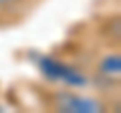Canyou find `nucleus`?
Listing matches in <instances>:
<instances>
[{"label": "nucleus", "instance_id": "f257e3e1", "mask_svg": "<svg viewBox=\"0 0 121 113\" xmlns=\"http://www.w3.org/2000/svg\"><path fill=\"white\" fill-rule=\"evenodd\" d=\"M55 109L67 113H101L105 111V103L97 97L79 95L73 91H60L55 95Z\"/></svg>", "mask_w": 121, "mask_h": 113}, {"label": "nucleus", "instance_id": "f03ea898", "mask_svg": "<svg viewBox=\"0 0 121 113\" xmlns=\"http://www.w3.org/2000/svg\"><path fill=\"white\" fill-rule=\"evenodd\" d=\"M12 4H16V0H0V16L6 12V8L8 6H12Z\"/></svg>", "mask_w": 121, "mask_h": 113}]
</instances>
